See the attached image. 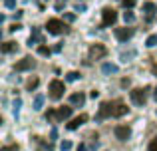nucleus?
<instances>
[{
    "instance_id": "obj_37",
    "label": "nucleus",
    "mask_w": 157,
    "mask_h": 151,
    "mask_svg": "<svg viewBox=\"0 0 157 151\" xmlns=\"http://www.w3.org/2000/svg\"><path fill=\"white\" fill-rule=\"evenodd\" d=\"M78 151H88V147H86L84 143H80V145H78Z\"/></svg>"
},
{
    "instance_id": "obj_25",
    "label": "nucleus",
    "mask_w": 157,
    "mask_h": 151,
    "mask_svg": "<svg viewBox=\"0 0 157 151\" xmlns=\"http://www.w3.org/2000/svg\"><path fill=\"white\" fill-rule=\"evenodd\" d=\"M20 105H22V100H20V97H16V100H14V115H18Z\"/></svg>"
},
{
    "instance_id": "obj_5",
    "label": "nucleus",
    "mask_w": 157,
    "mask_h": 151,
    "mask_svg": "<svg viewBox=\"0 0 157 151\" xmlns=\"http://www.w3.org/2000/svg\"><path fill=\"white\" fill-rule=\"evenodd\" d=\"M129 97H131V101H133L135 105H143L147 101V89H143V88H133L129 92Z\"/></svg>"
},
{
    "instance_id": "obj_16",
    "label": "nucleus",
    "mask_w": 157,
    "mask_h": 151,
    "mask_svg": "<svg viewBox=\"0 0 157 151\" xmlns=\"http://www.w3.org/2000/svg\"><path fill=\"white\" fill-rule=\"evenodd\" d=\"M143 10L147 12V22H149V20L153 18V12L157 10V6H155L153 2H143Z\"/></svg>"
},
{
    "instance_id": "obj_14",
    "label": "nucleus",
    "mask_w": 157,
    "mask_h": 151,
    "mask_svg": "<svg viewBox=\"0 0 157 151\" xmlns=\"http://www.w3.org/2000/svg\"><path fill=\"white\" fill-rule=\"evenodd\" d=\"M70 104L72 105H84L86 104V96L84 93H72V96H70Z\"/></svg>"
},
{
    "instance_id": "obj_1",
    "label": "nucleus",
    "mask_w": 157,
    "mask_h": 151,
    "mask_svg": "<svg viewBox=\"0 0 157 151\" xmlns=\"http://www.w3.org/2000/svg\"><path fill=\"white\" fill-rule=\"evenodd\" d=\"M70 115H72V104L62 105V108H58V109H48L46 119L52 121V123H58V121H62V119H68Z\"/></svg>"
},
{
    "instance_id": "obj_21",
    "label": "nucleus",
    "mask_w": 157,
    "mask_h": 151,
    "mask_svg": "<svg viewBox=\"0 0 157 151\" xmlns=\"http://www.w3.org/2000/svg\"><path fill=\"white\" fill-rule=\"evenodd\" d=\"M38 54H40V56H50L52 50H50L48 46H44V44H42V46H38Z\"/></svg>"
},
{
    "instance_id": "obj_27",
    "label": "nucleus",
    "mask_w": 157,
    "mask_h": 151,
    "mask_svg": "<svg viewBox=\"0 0 157 151\" xmlns=\"http://www.w3.org/2000/svg\"><path fill=\"white\" fill-rule=\"evenodd\" d=\"M70 149H72V141H68V139L62 141V151H70Z\"/></svg>"
},
{
    "instance_id": "obj_38",
    "label": "nucleus",
    "mask_w": 157,
    "mask_h": 151,
    "mask_svg": "<svg viewBox=\"0 0 157 151\" xmlns=\"http://www.w3.org/2000/svg\"><path fill=\"white\" fill-rule=\"evenodd\" d=\"M90 96H92V97H94V100H96V97H98V96H100V92H98V89H94V92H92V93H90Z\"/></svg>"
},
{
    "instance_id": "obj_41",
    "label": "nucleus",
    "mask_w": 157,
    "mask_h": 151,
    "mask_svg": "<svg viewBox=\"0 0 157 151\" xmlns=\"http://www.w3.org/2000/svg\"><path fill=\"white\" fill-rule=\"evenodd\" d=\"M153 96H155V100H157V88H155V92H153Z\"/></svg>"
},
{
    "instance_id": "obj_26",
    "label": "nucleus",
    "mask_w": 157,
    "mask_h": 151,
    "mask_svg": "<svg viewBox=\"0 0 157 151\" xmlns=\"http://www.w3.org/2000/svg\"><path fill=\"white\" fill-rule=\"evenodd\" d=\"M121 6L123 8H133L135 6V0H121Z\"/></svg>"
},
{
    "instance_id": "obj_29",
    "label": "nucleus",
    "mask_w": 157,
    "mask_h": 151,
    "mask_svg": "<svg viewBox=\"0 0 157 151\" xmlns=\"http://www.w3.org/2000/svg\"><path fill=\"white\" fill-rule=\"evenodd\" d=\"M2 151H18V145H4V147H2Z\"/></svg>"
},
{
    "instance_id": "obj_24",
    "label": "nucleus",
    "mask_w": 157,
    "mask_h": 151,
    "mask_svg": "<svg viewBox=\"0 0 157 151\" xmlns=\"http://www.w3.org/2000/svg\"><path fill=\"white\" fill-rule=\"evenodd\" d=\"M123 20H125L127 24H131V22H133V20H135L133 12H129V10H127V12H123Z\"/></svg>"
},
{
    "instance_id": "obj_17",
    "label": "nucleus",
    "mask_w": 157,
    "mask_h": 151,
    "mask_svg": "<svg viewBox=\"0 0 157 151\" xmlns=\"http://www.w3.org/2000/svg\"><path fill=\"white\" fill-rule=\"evenodd\" d=\"M101 72H104V74H117L119 72V68L115 66V64H104V66H101Z\"/></svg>"
},
{
    "instance_id": "obj_2",
    "label": "nucleus",
    "mask_w": 157,
    "mask_h": 151,
    "mask_svg": "<svg viewBox=\"0 0 157 151\" xmlns=\"http://www.w3.org/2000/svg\"><path fill=\"white\" fill-rule=\"evenodd\" d=\"M46 28H48V32L54 36H60V34H68L70 32V28H68V24L64 22V20H60V18H50L46 22Z\"/></svg>"
},
{
    "instance_id": "obj_40",
    "label": "nucleus",
    "mask_w": 157,
    "mask_h": 151,
    "mask_svg": "<svg viewBox=\"0 0 157 151\" xmlns=\"http://www.w3.org/2000/svg\"><path fill=\"white\" fill-rule=\"evenodd\" d=\"M96 147H98V143H96V145H90V147H88V151H96Z\"/></svg>"
},
{
    "instance_id": "obj_28",
    "label": "nucleus",
    "mask_w": 157,
    "mask_h": 151,
    "mask_svg": "<svg viewBox=\"0 0 157 151\" xmlns=\"http://www.w3.org/2000/svg\"><path fill=\"white\" fill-rule=\"evenodd\" d=\"M147 151H157V137H155V139H151V143H149V147H147Z\"/></svg>"
},
{
    "instance_id": "obj_6",
    "label": "nucleus",
    "mask_w": 157,
    "mask_h": 151,
    "mask_svg": "<svg viewBox=\"0 0 157 151\" xmlns=\"http://www.w3.org/2000/svg\"><path fill=\"white\" fill-rule=\"evenodd\" d=\"M66 88H64V81L60 80H52L50 81V97L52 100H60L62 96H64Z\"/></svg>"
},
{
    "instance_id": "obj_18",
    "label": "nucleus",
    "mask_w": 157,
    "mask_h": 151,
    "mask_svg": "<svg viewBox=\"0 0 157 151\" xmlns=\"http://www.w3.org/2000/svg\"><path fill=\"white\" fill-rule=\"evenodd\" d=\"M38 84H40V80H38V77H30V80L26 81V89H28V92H32V89H36V88H38Z\"/></svg>"
},
{
    "instance_id": "obj_33",
    "label": "nucleus",
    "mask_w": 157,
    "mask_h": 151,
    "mask_svg": "<svg viewBox=\"0 0 157 151\" xmlns=\"http://www.w3.org/2000/svg\"><path fill=\"white\" fill-rule=\"evenodd\" d=\"M64 6H66V0H58L56 2V10H62Z\"/></svg>"
},
{
    "instance_id": "obj_36",
    "label": "nucleus",
    "mask_w": 157,
    "mask_h": 151,
    "mask_svg": "<svg viewBox=\"0 0 157 151\" xmlns=\"http://www.w3.org/2000/svg\"><path fill=\"white\" fill-rule=\"evenodd\" d=\"M50 137H52V139H56V137H58V129H56V127H54V129H52V133H50Z\"/></svg>"
},
{
    "instance_id": "obj_39",
    "label": "nucleus",
    "mask_w": 157,
    "mask_h": 151,
    "mask_svg": "<svg viewBox=\"0 0 157 151\" xmlns=\"http://www.w3.org/2000/svg\"><path fill=\"white\" fill-rule=\"evenodd\" d=\"M22 14H24V12H22V10H16V14H14V18H22Z\"/></svg>"
},
{
    "instance_id": "obj_22",
    "label": "nucleus",
    "mask_w": 157,
    "mask_h": 151,
    "mask_svg": "<svg viewBox=\"0 0 157 151\" xmlns=\"http://www.w3.org/2000/svg\"><path fill=\"white\" fill-rule=\"evenodd\" d=\"M80 74H78V72H68V74H66V80L68 81H76V80H80Z\"/></svg>"
},
{
    "instance_id": "obj_9",
    "label": "nucleus",
    "mask_w": 157,
    "mask_h": 151,
    "mask_svg": "<svg viewBox=\"0 0 157 151\" xmlns=\"http://www.w3.org/2000/svg\"><path fill=\"white\" fill-rule=\"evenodd\" d=\"M113 133L119 141H127L131 137V127H127V125H115Z\"/></svg>"
},
{
    "instance_id": "obj_11",
    "label": "nucleus",
    "mask_w": 157,
    "mask_h": 151,
    "mask_svg": "<svg viewBox=\"0 0 157 151\" xmlns=\"http://www.w3.org/2000/svg\"><path fill=\"white\" fill-rule=\"evenodd\" d=\"M86 121H88V115H86V113H82V115L74 117V119L70 121V123H68V129H70V131H74V129H78L80 125H84Z\"/></svg>"
},
{
    "instance_id": "obj_30",
    "label": "nucleus",
    "mask_w": 157,
    "mask_h": 151,
    "mask_svg": "<svg viewBox=\"0 0 157 151\" xmlns=\"http://www.w3.org/2000/svg\"><path fill=\"white\" fill-rule=\"evenodd\" d=\"M4 6L6 8H16V0H4Z\"/></svg>"
},
{
    "instance_id": "obj_20",
    "label": "nucleus",
    "mask_w": 157,
    "mask_h": 151,
    "mask_svg": "<svg viewBox=\"0 0 157 151\" xmlns=\"http://www.w3.org/2000/svg\"><path fill=\"white\" fill-rule=\"evenodd\" d=\"M34 139H36V143H40L44 149H48V151H54V145H52V143H46V141H44L42 137H34Z\"/></svg>"
},
{
    "instance_id": "obj_35",
    "label": "nucleus",
    "mask_w": 157,
    "mask_h": 151,
    "mask_svg": "<svg viewBox=\"0 0 157 151\" xmlns=\"http://www.w3.org/2000/svg\"><path fill=\"white\" fill-rule=\"evenodd\" d=\"M52 52H62V42H58V44H56V46H54V48H52Z\"/></svg>"
},
{
    "instance_id": "obj_12",
    "label": "nucleus",
    "mask_w": 157,
    "mask_h": 151,
    "mask_svg": "<svg viewBox=\"0 0 157 151\" xmlns=\"http://www.w3.org/2000/svg\"><path fill=\"white\" fill-rule=\"evenodd\" d=\"M44 42V38H42V34H40V28H32V34H30V38H28V46H32V44H42Z\"/></svg>"
},
{
    "instance_id": "obj_7",
    "label": "nucleus",
    "mask_w": 157,
    "mask_h": 151,
    "mask_svg": "<svg viewBox=\"0 0 157 151\" xmlns=\"http://www.w3.org/2000/svg\"><path fill=\"white\" fill-rule=\"evenodd\" d=\"M34 66H36L34 60H32L30 56H24L20 62H16V64H14V70H16V72H28V70H32Z\"/></svg>"
},
{
    "instance_id": "obj_34",
    "label": "nucleus",
    "mask_w": 157,
    "mask_h": 151,
    "mask_svg": "<svg viewBox=\"0 0 157 151\" xmlns=\"http://www.w3.org/2000/svg\"><path fill=\"white\" fill-rule=\"evenodd\" d=\"M76 12H86V4H76Z\"/></svg>"
},
{
    "instance_id": "obj_3",
    "label": "nucleus",
    "mask_w": 157,
    "mask_h": 151,
    "mask_svg": "<svg viewBox=\"0 0 157 151\" xmlns=\"http://www.w3.org/2000/svg\"><path fill=\"white\" fill-rule=\"evenodd\" d=\"M113 111H115V101H104L96 113V121H104L107 117H113Z\"/></svg>"
},
{
    "instance_id": "obj_8",
    "label": "nucleus",
    "mask_w": 157,
    "mask_h": 151,
    "mask_svg": "<svg viewBox=\"0 0 157 151\" xmlns=\"http://www.w3.org/2000/svg\"><path fill=\"white\" fill-rule=\"evenodd\" d=\"M105 54H107V48L101 46V44H94L90 48V60H101L105 58Z\"/></svg>"
},
{
    "instance_id": "obj_19",
    "label": "nucleus",
    "mask_w": 157,
    "mask_h": 151,
    "mask_svg": "<svg viewBox=\"0 0 157 151\" xmlns=\"http://www.w3.org/2000/svg\"><path fill=\"white\" fill-rule=\"evenodd\" d=\"M42 105H44V96L38 93V96L34 97V109H42Z\"/></svg>"
},
{
    "instance_id": "obj_13",
    "label": "nucleus",
    "mask_w": 157,
    "mask_h": 151,
    "mask_svg": "<svg viewBox=\"0 0 157 151\" xmlns=\"http://www.w3.org/2000/svg\"><path fill=\"white\" fill-rule=\"evenodd\" d=\"M129 111V108H127L123 101H115V111H113V117H121L125 115V113Z\"/></svg>"
},
{
    "instance_id": "obj_32",
    "label": "nucleus",
    "mask_w": 157,
    "mask_h": 151,
    "mask_svg": "<svg viewBox=\"0 0 157 151\" xmlns=\"http://www.w3.org/2000/svg\"><path fill=\"white\" fill-rule=\"evenodd\" d=\"M20 28H22V24H18V22H16V24H12V26L8 28V30H10V32H16V30H20Z\"/></svg>"
},
{
    "instance_id": "obj_31",
    "label": "nucleus",
    "mask_w": 157,
    "mask_h": 151,
    "mask_svg": "<svg viewBox=\"0 0 157 151\" xmlns=\"http://www.w3.org/2000/svg\"><path fill=\"white\" fill-rule=\"evenodd\" d=\"M64 18L68 20V22H74V20H76V14H72V12H68V14H64Z\"/></svg>"
},
{
    "instance_id": "obj_15",
    "label": "nucleus",
    "mask_w": 157,
    "mask_h": 151,
    "mask_svg": "<svg viewBox=\"0 0 157 151\" xmlns=\"http://www.w3.org/2000/svg\"><path fill=\"white\" fill-rule=\"evenodd\" d=\"M0 50H2V54H12V52L18 50V44H16V42H4Z\"/></svg>"
},
{
    "instance_id": "obj_10",
    "label": "nucleus",
    "mask_w": 157,
    "mask_h": 151,
    "mask_svg": "<svg viewBox=\"0 0 157 151\" xmlns=\"http://www.w3.org/2000/svg\"><path fill=\"white\" fill-rule=\"evenodd\" d=\"M133 34H135L133 28H127V26L125 28H115V38H117L119 42H127Z\"/></svg>"
},
{
    "instance_id": "obj_23",
    "label": "nucleus",
    "mask_w": 157,
    "mask_h": 151,
    "mask_svg": "<svg viewBox=\"0 0 157 151\" xmlns=\"http://www.w3.org/2000/svg\"><path fill=\"white\" fill-rule=\"evenodd\" d=\"M145 46H147V48H153V46H157V36H155V34H151L149 38H147Z\"/></svg>"
},
{
    "instance_id": "obj_4",
    "label": "nucleus",
    "mask_w": 157,
    "mask_h": 151,
    "mask_svg": "<svg viewBox=\"0 0 157 151\" xmlns=\"http://www.w3.org/2000/svg\"><path fill=\"white\" fill-rule=\"evenodd\" d=\"M115 20H117V12L113 8H104L101 10V28H107L111 24H115Z\"/></svg>"
}]
</instances>
